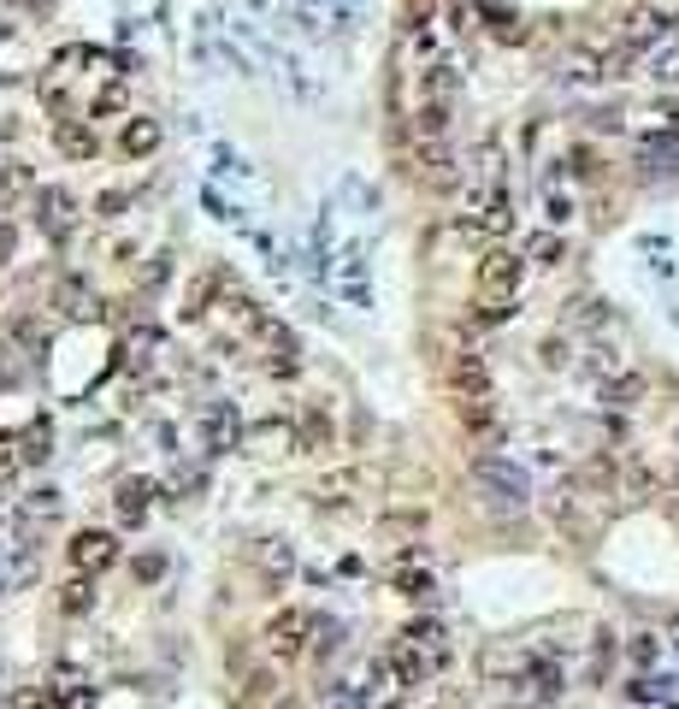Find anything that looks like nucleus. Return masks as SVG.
Segmentation results:
<instances>
[{
	"label": "nucleus",
	"instance_id": "obj_28",
	"mask_svg": "<svg viewBox=\"0 0 679 709\" xmlns=\"http://www.w3.org/2000/svg\"><path fill=\"white\" fill-rule=\"evenodd\" d=\"M24 461H48V426H30L24 432Z\"/></svg>",
	"mask_w": 679,
	"mask_h": 709
},
{
	"label": "nucleus",
	"instance_id": "obj_2",
	"mask_svg": "<svg viewBox=\"0 0 679 709\" xmlns=\"http://www.w3.org/2000/svg\"><path fill=\"white\" fill-rule=\"evenodd\" d=\"M313 633H319L313 609H302V603H284V609L266 621V633H260V639H266V650H272V656H302Z\"/></svg>",
	"mask_w": 679,
	"mask_h": 709
},
{
	"label": "nucleus",
	"instance_id": "obj_21",
	"mask_svg": "<svg viewBox=\"0 0 679 709\" xmlns=\"http://www.w3.org/2000/svg\"><path fill=\"white\" fill-rule=\"evenodd\" d=\"M60 609L65 615H89V609H95V585H89V574H77V580L60 585Z\"/></svg>",
	"mask_w": 679,
	"mask_h": 709
},
{
	"label": "nucleus",
	"instance_id": "obj_29",
	"mask_svg": "<svg viewBox=\"0 0 679 709\" xmlns=\"http://www.w3.org/2000/svg\"><path fill=\"white\" fill-rule=\"evenodd\" d=\"M656 656H662V645H656V633H638V639H632V662H638V668H650Z\"/></svg>",
	"mask_w": 679,
	"mask_h": 709
},
{
	"label": "nucleus",
	"instance_id": "obj_10",
	"mask_svg": "<svg viewBox=\"0 0 679 709\" xmlns=\"http://www.w3.org/2000/svg\"><path fill=\"white\" fill-rule=\"evenodd\" d=\"M626 698L632 704H674L679 709V674H638L626 686Z\"/></svg>",
	"mask_w": 679,
	"mask_h": 709
},
{
	"label": "nucleus",
	"instance_id": "obj_34",
	"mask_svg": "<svg viewBox=\"0 0 679 709\" xmlns=\"http://www.w3.org/2000/svg\"><path fill=\"white\" fill-rule=\"evenodd\" d=\"M567 213H573V201H567V195H550V219H556V225H561Z\"/></svg>",
	"mask_w": 679,
	"mask_h": 709
},
{
	"label": "nucleus",
	"instance_id": "obj_24",
	"mask_svg": "<svg viewBox=\"0 0 679 709\" xmlns=\"http://www.w3.org/2000/svg\"><path fill=\"white\" fill-rule=\"evenodd\" d=\"M254 444H278V450H296V426H290V420H260V426H254Z\"/></svg>",
	"mask_w": 679,
	"mask_h": 709
},
{
	"label": "nucleus",
	"instance_id": "obj_23",
	"mask_svg": "<svg viewBox=\"0 0 679 709\" xmlns=\"http://www.w3.org/2000/svg\"><path fill=\"white\" fill-rule=\"evenodd\" d=\"M638 396H644V379H638V373H620V379L603 385V402H615V408H632Z\"/></svg>",
	"mask_w": 679,
	"mask_h": 709
},
{
	"label": "nucleus",
	"instance_id": "obj_9",
	"mask_svg": "<svg viewBox=\"0 0 679 709\" xmlns=\"http://www.w3.org/2000/svg\"><path fill=\"white\" fill-rule=\"evenodd\" d=\"M449 385L461 390V402H467V396H491V367H485V355H455Z\"/></svg>",
	"mask_w": 679,
	"mask_h": 709
},
{
	"label": "nucleus",
	"instance_id": "obj_16",
	"mask_svg": "<svg viewBox=\"0 0 679 709\" xmlns=\"http://www.w3.org/2000/svg\"><path fill=\"white\" fill-rule=\"evenodd\" d=\"M414 166H420V178H432V184H449V166H455V160H449L443 136H437V142H420V148H414Z\"/></svg>",
	"mask_w": 679,
	"mask_h": 709
},
{
	"label": "nucleus",
	"instance_id": "obj_5",
	"mask_svg": "<svg viewBox=\"0 0 679 709\" xmlns=\"http://www.w3.org/2000/svg\"><path fill=\"white\" fill-rule=\"evenodd\" d=\"M520 278H526V260L514 255V249H491V255L479 260V290H485V302H514Z\"/></svg>",
	"mask_w": 679,
	"mask_h": 709
},
{
	"label": "nucleus",
	"instance_id": "obj_25",
	"mask_svg": "<svg viewBox=\"0 0 679 709\" xmlns=\"http://www.w3.org/2000/svg\"><path fill=\"white\" fill-rule=\"evenodd\" d=\"M532 260H538V266H561V260H567V243H561L556 231H544V237H532Z\"/></svg>",
	"mask_w": 679,
	"mask_h": 709
},
{
	"label": "nucleus",
	"instance_id": "obj_15",
	"mask_svg": "<svg viewBox=\"0 0 679 709\" xmlns=\"http://www.w3.org/2000/svg\"><path fill=\"white\" fill-rule=\"evenodd\" d=\"M296 450H308V455L331 450V420H325L319 408H308V414L296 420Z\"/></svg>",
	"mask_w": 679,
	"mask_h": 709
},
{
	"label": "nucleus",
	"instance_id": "obj_3",
	"mask_svg": "<svg viewBox=\"0 0 679 709\" xmlns=\"http://www.w3.org/2000/svg\"><path fill=\"white\" fill-rule=\"evenodd\" d=\"M443 662H449L443 650L420 645V639H408V633H402V639L390 645V656H384V668L396 674V686H426V680H432V674L443 668Z\"/></svg>",
	"mask_w": 679,
	"mask_h": 709
},
{
	"label": "nucleus",
	"instance_id": "obj_30",
	"mask_svg": "<svg viewBox=\"0 0 679 709\" xmlns=\"http://www.w3.org/2000/svg\"><path fill=\"white\" fill-rule=\"evenodd\" d=\"M95 207H101V219H119L124 207H130V195H124V190H107L101 201H95Z\"/></svg>",
	"mask_w": 679,
	"mask_h": 709
},
{
	"label": "nucleus",
	"instance_id": "obj_13",
	"mask_svg": "<svg viewBox=\"0 0 679 709\" xmlns=\"http://www.w3.org/2000/svg\"><path fill=\"white\" fill-rule=\"evenodd\" d=\"M148 497H154V485H148V479H124L119 497H113L119 526H142V520H148Z\"/></svg>",
	"mask_w": 679,
	"mask_h": 709
},
{
	"label": "nucleus",
	"instance_id": "obj_4",
	"mask_svg": "<svg viewBox=\"0 0 679 709\" xmlns=\"http://www.w3.org/2000/svg\"><path fill=\"white\" fill-rule=\"evenodd\" d=\"M674 36V18L662 12V6H632L626 18H620V48H632L638 60L650 54V48H662Z\"/></svg>",
	"mask_w": 679,
	"mask_h": 709
},
{
	"label": "nucleus",
	"instance_id": "obj_8",
	"mask_svg": "<svg viewBox=\"0 0 679 709\" xmlns=\"http://www.w3.org/2000/svg\"><path fill=\"white\" fill-rule=\"evenodd\" d=\"M201 444H207L213 455H225V450L243 444V420H237L231 402H225V408H207V420H201Z\"/></svg>",
	"mask_w": 679,
	"mask_h": 709
},
{
	"label": "nucleus",
	"instance_id": "obj_31",
	"mask_svg": "<svg viewBox=\"0 0 679 709\" xmlns=\"http://www.w3.org/2000/svg\"><path fill=\"white\" fill-rule=\"evenodd\" d=\"M12 243H18V231H12V219H0V266L12 260Z\"/></svg>",
	"mask_w": 679,
	"mask_h": 709
},
{
	"label": "nucleus",
	"instance_id": "obj_7",
	"mask_svg": "<svg viewBox=\"0 0 679 709\" xmlns=\"http://www.w3.org/2000/svg\"><path fill=\"white\" fill-rule=\"evenodd\" d=\"M65 556H71L77 574H101V568L119 562V538H113V532H77V538L65 544Z\"/></svg>",
	"mask_w": 679,
	"mask_h": 709
},
{
	"label": "nucleus",
	"instance_id": "obj_6",
	"mask_svg": "<svg viewBox=\"0 0 679 709\" xmlns=\"http://www.w3.org/2000/svg\"><path fill=\"white\" fill-rule=\"evenodd\" d=\"M36 225H42V237L65 243V237H71V225H77V201H71V190H60V184H42V190H36Z\"/></svg>",
	"mask_w": 679,
	"mask_h": 709
},
{
	"label": "nucleus",
	"instance_id": "obj_12",
	"mask_svg": "<svg viewBox=\"0 0 679 709\" xmlns=\"http://www.w3.org/2000/svg\"><path fill=\"white\" fill-rule=\"evenodd\" d=\"M54 142H60V154H65V160H95V154H101L95 130H89V125H77V119H60V125H54Z\"/></svg>",
	"mask_w": 679,
	"mask_h": 709
},
{
	"label": "nucleus",
	"instance_id": "obj_20",
	"mask_svg": "<svg viewBox=\"0 0 679 709\" xmlns=\"http://www.w3.org/2000/svg\"><path fill=\"white\" fill-rule=\"evenodd\" d=\"M60 308H65V314H71V320H95V314H101V302H95V290H83L77 278H71V284H60Z\"/></svg>",
	"mask_w": 679,
	"mask_h": 709
},
{
	"label": "nucleus",
	"instance_id": "obj_22",
	"mask_svg": "<svg viewBox=\"0 0 679 709\" xmlns=\"http://www.w3.org/2000/svg\"><path fill=\"white\" fill-rule=\"evenodd\" d=\"M24 190H30V172L18 160H0V207H12Z\"/></svg>",
	"mask_w": 679,
	"mask_h": 709
},
{
	"label": "nucleus",
	"instance_id": "obj_1",
	"mask_svg": "<svg viewBox=\"0 0 679 709\" xmlns=\"http://www.w3.org/2000/svg\"><path fill=\"white\" fill-rule=\"evenodd\" d=\"M473 479H479V491H485L491 503H508V509H526V497H532L526 467L508 461V455H479V461H473Z\"/></svg>",
	"mask_w": 679,
	"mask_h": 709
},
{
	"label": "nucleus",
	"instance_id": "obj_11",
	"mask_svg": "<svg viewBox=\"0 0 679 709\" xmlns=\"http://www.w3.org/2000/svg\"><path fill=\"white\" fill-rule=\"evenodd\" d=\"M160 119H130V125L119 130V148H124V160H148L154 148H160Z\"/></svg>",
	"mask_w": 679,
	"mask_h": 709
},
{
	"label": "nucleus",
	"instance_id": "obj_17",
	"mask_svg": "<svg viewBox=\"0 0 679 709\" xmlns=\"http://www.w3.org/2000/svg\"><path fill=\"white\" fill-rule=\"evenodd\" d=\"M6 709H65V692H60V680L54 686H12V704Z\"/></svg>",
	"mask_w": 679,
	"mask_h": 709
},
{
	"label": "nucleus",
	"instance_id": "obj_26",
	"mask_svg": "<svg viewBox=\"0 0 679 709\" xmlns=\"http://www.w3.org/2000/svg\"><path fill=\"white\" fill-rule=\"evenodd\" d=\"M644 160H674V166H679V136H674V130L644 136Z\"/></svg>",
	"mask_w": 679,
	"mask_h": 709
},
{
	"label": "nucleus",
	"instance_id": "obj_19",
	"mask_svg": "<svg viewBox=\"0 0 679 709\" xmlns=\"http://www.w3.org/2000/svg\"><path fill=\"white\" fill-rule=\"evenodd\" d=\"M449 130V101H420V113H414V136L420 142H437Z\"/></svg>",
	"mask_w": 679,
	"mask_h": 709
},
{
	"label": "nucleus",
	"instance_id": "obj_14",
	"mask_svg": "<svg viewBox=\"0 0 679 709\" xmlns=\"http://www.w3.org/2000/svg\"><path fill=\"white\" fill-rule=\"evenodd\" d=\"M455 89H461V65H455V60L426 65V77H420V101H455Z\"/></svg>",
	"mask_w": 679,
	"mask_h": 709
},
{
	"label": "nucleus",
	"instance_id": "obj_18",
	"mask_svg": "<svg viewBox=\"0 0 679 709\" xmlns=\"http://www.w3.org/2000/svg\"><path fill=\"white\" fill-rule=\"evenodd\" d=\"M390 585H396V597H408V603H426V597L437 591V580L426 574V568H396Z\"/></svg>",
	"mask_w": 679,
	"mask_h": 709
},
{
	"label": "nucleus",
	"instance_id": "obj_27",
	"mask_svg": "<svg viewBox=\"0 0 679 709\" xmlns=\"http://www.w3.org/2000/svg\"><path fill=\"white\" fill-rule=\"evenodd\" d=\"M650 77H656V83H679V48H668V54L656 48V60H650Z\"/></svg>",
	"mask_w": 679,
	"mask_h": 709
},
{
	"label": "nucleus",
	"instance_id": "obj_33",
	"mask_svg": "<svg viewBox=\"0 0 679 709\" xmlns=\"http://www.w3.org/2000/svg\"><path fill=\"white\" fill-rule=\"evenodd\" d=\"M119 107H124V95H119V89H107V95L95 101V113H119Z\"/></svg>",
	"mask_w": 679,
	"mask_h": 709
},
{
	"label": "nucleus",
	"instance_id": "obj_32",
	"mask_svg": "<svg viewBox=\"0 0 679 709\" xmlns=\"http://www.w3.org/2000/svg\"><path fill=\"white\" fill-rule=\"evenodd\" d=\"M136 574H142V580H160V574H166V562H160V556H142V562H136Z\"/></svg>",
	"mask_w": 679,
	"mask_h": 709
}]
</instances>
